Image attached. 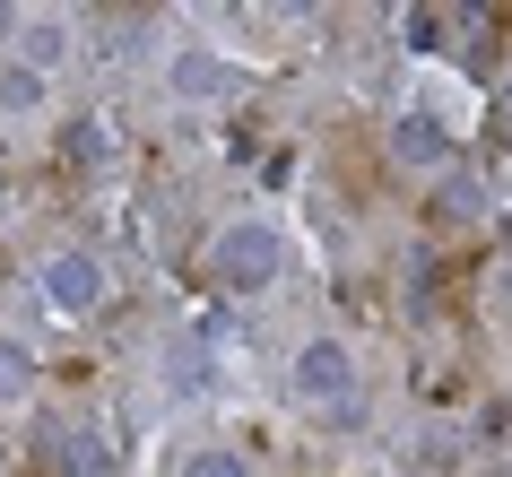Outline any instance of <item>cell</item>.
<instances>
[{
	"instance_id": "5",
	"label": "cell",
	"mask_w": 512,
	"mask_h": 477,
	"mask_svg": "<svg viewBox=\"0 0 512 477\" xmlns=\"http://www.w3.org/2000/svg\"><path fill=\"white\" fill-rule=\"evenodd\" d=\"M35 399V347L0 330V408H27Z\"/></svg>"
},
{
	"instance_id": "4",
	"label": "cell",
	"mask_w": 512,
	"mask_h": 477,
	"mask_svg": "<svg viewBox=\"0 0 512 477\" xmlns=\"http://www.w3.org/2000/svg\"><path fill=\"white\" fill-rule=\"evenodd\" d=\"M53 460H61L70 477H113V469H122V443H113L105 425H87V417H79V425L53 443Z\"/></svg>"
},
{
	"instance_id": "8",
	"label": "cell",
	"mask_w": 512,
	"mask_h": 477,
	"mask_svg": "<svg viewBox=\"0 0 512 477\" xmlns=\"http://www.w3.org/2000/svg\"><path fill=\"white\" fill-rule=\"evenodd\" d=\"M44 105V70H27V61H0V113H35Z\"/></svg>"
},
{
	"instance_id": "10",
	"label": "cell",
	"mask_w": 512,
	"mask_h": 477,
	"mask_svg": "<svg viewBox=\"0 0 512 477\" xmlns=\"http://www.w3.org/2000/svg\"><path fill=\"white\" fill-rule=\"evenodd\" d=\"M61 157H70V174H87V165L105 157V131H96V122H70V131H61Z\"/></svg>"
},
{
	"instance_id": "1",
	"label": "cell",
	"mask_w": 512,
	"mask_h": 477,
	"mask_svg": "<svg viewBox=\"0 0 512 477\" xmlns=\"http://www.w3.org/2000/svg\"><path fill=\"white\" fill-rule=\"evenodd\" d=\"M287 399H296L304 417H322V425H348L365 408V391H356V347L348 339H304L296 365H287Z\"/></svg>"
},
{
	"instance_id": "6",
	"label": "cell",
	"mask_w": 512,
	"mask_h": 477,
	"mask_svg": "<svg viewBox=\"0 0 512 477\" xmlns=\"http://www.w3.org/2000/svg\"><path fill=\"white\" fill-rule=\"evenodd\" d=\"M61 53H70L61 18H18V61H27V70H53Z\"/></svg>"
},
{
	"instance_id": "3",
	"label": "cell",
	"mask_w": 512,
	"mask_h": 477,
	"mask_svg": "<svg viewBox=\"0 0 512 477\" xmlns=\"http://www.w3.org/2000/svg\"><path fill=\"white\" fill-rule=\"evenodd\" d=\"M35 295L53 304V313H96L105 304V261L87 252V243H61L35 261Z\"/></svg>"
},
{
	"instance_id": "7",
	"label": "cell",
	"mask_w": 512,
	"mask_h": 477,
	"mask_svg": "<svg viewBox=\"0 0 512 477\" xmlns=\"http://www.w3.org/2000/svg\"><path fill=\"white\" fill-rule=\"evenodd\" d=\"M174 477H252V460H243L235 443H200V451L174 460Z\"/></svg>"
},
{
	"instance_id": "9",
	"label": "cell",
	"mask_w": 512,
	"mask_h": 477,
	"mask_svg": "<svg viewBox=\"0 0 512 477\" xmlns=\"http://www.w3.org/2000/svg\"><path fill=\"white\" fill-rule=\"evenodd\" d=\"M391 157L434 165V157H443V131H434V122H417V113H400V122H391Z\"/></svg>"
},
{
	"instance_id": "2",
	"label": "cell",
	"mask_w": 512,
	"mask_h": 477,
	"mask_svg": "<svg viewBox=\"0 0 512 477\" xmlns=\"http://www.w3.org/2000/svg\"><path fill=\"white\" fill-rule=\"evenodd\" d=\"M209 269H217V287H278V269H287V235H278L270 217H235V226H217L209 235Z\"/></svg>"
}]
</instances>
